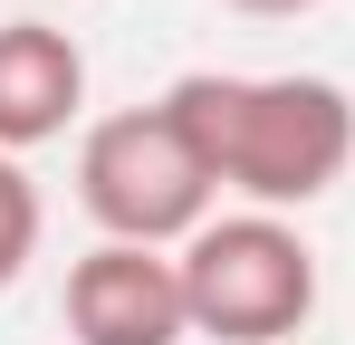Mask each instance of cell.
I'll return each instance as SVG.
<instances>
[{"mask_svg": "<svg viewBox=\"0 0 355 345\" xmlns=\"http://www.w3.org/2000/svg\"><path fill=\"white\" fill-rule=\"evenodd\" d=\"M182 115L202 172L240 192L250 211H307L327 202L355 163V96L336 77H240V67H192L164 87Z\"/></svg>", "mask_w": 355, "mask_h": 345, "instance_id": "cell-1", "label": "cell"}, {"mask_svg": "<svg viewBox=\"0 0 355 345\" xmlns=\"http://www.w3.org/2000/svg\"><path fill=\"white\" fill-rule=\"evenodd\" d=\"M173 259L192 336L211 345H297L317 317V249L288 211H211Z\"/></svg>", "mask_w": 355, "mask_h": 345, "instance_id": "cell-2", "label": "cell"}, {"mask_svg": "<svg viewBox=\"0 0 355 345\" xmlns=\"http://www.w3.org/2000/svg\"><path fill=\"white\" fill-rule=\"evenodd\" d=\"M77 202L106 240H135V249H182L192 230L211 221L221 182L202 172L182 115L154 96V106H116L87 125L77 144Z\"/></svg>", "mask_w": 355, "mask_h": 345, "instance_id": "cell-3", "label": "cell"}, {"mask_svg": "<svg viewBox=\"0 0 355 345\" xmlns=\"http://www.w3.org/2000/svg\"><path fill=\"white\" fill-rule=\"evenodd\" d=\"M67 345H182L192 307H182V259L173 249H135V240H96L87 259H67Z\"/></svg>", "mask_w": 355, "mask_h": 345, "instance_id": "cell-4", "label": "cell"}, {"mask_svg": "<svg viewBox=\"0 0 355 345\" xmlns=\"http://www.w3.org/2000/svg\"><path fill=\"white\" fill-rule=\"evenodd\" d=\"M77 106H87V48L49 10H10L0 19V154L58 144Z\"/></svg>", "mask_w": 355, "mask_h": 345, "instance_id": "cell-5", "label": "cell"}, {"mask_svg": "<svg viewBox=\"0 0 355 345\" xmlns=\"http://www.w3.org/2000/svg\"><path fill=\"white\" fill-rule=\"evenodd\" d=\"M39 230H49L39 182L19 172V154H0V288H19V269L39 259Z\"/></svg>", "mask_w": 355, "mask_h": 345, "instance_id": "cell-6", "label": "cell"}, {"mask_svg": "<svg viewBox=\"0 0 355 345\" xmlns=\"http://www.w3.org/2000/svg\"><path fill=\"white\" fill-rule=\"evenodd\" d=\"M240 19H297V10H317V0H231Z\"/></svg>", "mask_w": 355, "mask_h": 345, "instance_id": "cell-7", "label": "cell"}, {"mask_svg": "<svg viewBox=\"0 0 355 345\" xmlns=\"http://www.w3.org/2000/svg\"><path fill=\"white\" fill-rule=\"evenodd\" d=\"M10 10H58V0H10Z\"/></svg>", "mask_w": 355, "mask_h": 345, "instance_id": "cell-8", "label": "cell"}]
</instances>
